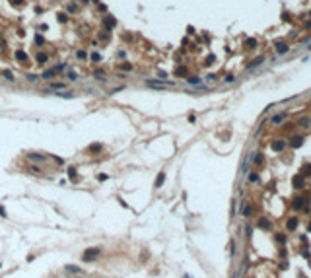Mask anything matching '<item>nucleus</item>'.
Wrapping results in <instances>:
<instances>
[{
    "mask_svg": "<svg viewBox=\"0 0 311 278\" xmlns=\"http://www.w3.org/2000/svg\"><path fill=\"white\" fill-rule=\"evenodd\" d=\"M146 86L156 89H165V88H173L175 82H165V80H146Z\"/></svg>",
    "mask_w": 311,
    "mask_h": 278,
    "instance_id": "1",
    "label": "nucleus"
},
{
    "mask_svg": "<svg viewBox=\"0 0 311 278\" xmlns=\"http://www.w3.org/2000/svg\"><path fill=\"white\" fill-rule=\"evenodd\" d=\"M99 253H101L99 249H88V251L82 255V259H84V261H93V259L99 257Z\"/></svg>",
    "mask_w": 311,
    "mask_h": 278,
    "instance_id": "2",
    "label": "nucleus"
},
{
    "mask_svg": "<svg viewBox=\"0 0 311 278\" xmlns=\"http://www.w3.org/2000/svg\"><path fill=\"white\" fill-rule=\"evenodd\" d=\"M16 60L20 62V64H27L29 62V56H27V53H23V51H16Z\"/></svg>",
    "mask_w": 311,
    "mask_h": 278,
    "instance_id": "3",
    "label": "nucleus"
},
{
    "mask_svg": "<svg viewBox=\"0 0 311 278\" xmlns=\"http://www.w3.org/2000/svg\"><path fill=\"white\" fill-rule=\"evenodd\" d=\"M298 226H300V220H298V218H288V222H286V228H288V232H294Z\"/></svg>",
    "mask_w": 311,
    "mask_h": 278,
    "instance_id": "4",
    "label": "nucleus"
},
{
    "mask_svg": "<svg viewBox=\"0 0 311 278\" xmlns=\"http://www.w3.org/2000/svg\"><path fill=\"white\" fill-rule=\"evenodd\" d=\"M274 47H276V53H278V55H286V53L290 51V47H288V45H286V43H280V41H278V43L274 45Z\"/></svg>",
    "mask_w": 311,
    "mask_h": 278,
    "instance_id": "5",
    "label": "nucleus"
},
{
    "mask_svg": "<svg viewBox=\"0 0 311 278\" xmlns=\"http://www.w3.org/2000/svg\"><path fill=\"white\" fill-rule=\"evenodd\" d=\"M292 183H294V187H296V189H303V183H305V177H303V175H296Z\"/></svg>",
    "mask_w": 311,
    "mask_h": 278,
    "instance_id": "6",
    "label": "nucleus"
},
{
    "mask_svg": "<svg viewBox=\"0 0 311 278\" xmlns=\"http://www.w3.org/2000/svg\"><path fill=\"white\" fill-rule=\"evenodd\" d=\"M55 76H56V72H55V68H53V70H45V72H41L39 78H41V80H53Z\"/></svg>",
    "mask_w": 311,
    "mask_h": 278,
    "instance_id": "7",
    "label": "nucleus"
},
{
    "mask_svg": "<svg viewBox=\"0 0 311 278\" xmlns=\"http://www.w3.org/2000/svg\"><path fill=\"white\" fill-rule=\"evenodd\" d=\"M103 23H105V27H107V29H113V27L117 25L115 18H111V16H105V18H103Z\"/></svg>",
    "mask_w": 311,
    "mask_h": 278,
    "instance_id": "8",
    "label": "nucleus"
},
{
    "mask_svg": "<svg viewBox=\"0 0 311 278\" xmlns=\"http://www.w3.org/2000/svg\"><path fill=\"white\" fill-rule=\"evenodd\" d=\"M284 148H286V142H284V140H274V142H272V150H274V152H282Z\"/></svg>",
    "mask_w": 311,
    "mask_h": 278,
    "instance_id": "9",
    "label": "nucleus"
},
{
    "mask_svg": "<svg viewBox=\"0 0 311 278\" xmlns=\"http://www.w3.org/2000/svg\"><path fill=\"white\" fill-rule=\"evenodd\" d=\"M303 202H305V199H303V197H296V199H294V202H292V206H294L296 210H301V208H303Z\"/></svg>",
    "mask_w": 311,
    "mask_h": 278,
    "instance_id": "10",
    "label": "nucleus"
},
{
    "mask_svg": "<svg viewBox=\"0 0 311 278\" xmlns=\"http://www.w3.org/2000/svg\"><path fill=\"white\" fill-rule=\"evenodd\" d=\"M27 160H31V162H41V163H43L45 160H47V156H43V154H27Z\"/></svg>",
    "mask_w": 311,
    "mask_h": 278,
    "instance_id": "11",
    "label": "nucleus"
},
{
    "mask_svg": "<svg viewBox=\"0 0 311 278\" xmlns=\"http://www.w3.org/2000/svg\"><path fill=\"white\" fill-rule=\"evenodd\" d=\"M263 62H265V56H257L251 64H247V70H253V68H257L259 64H263Z\"/></svg>",
    "mask_w": 311,
    "mask_h": 278,
    "instance_id": "12",
    "label": "nucleus"
},
{
    "mask_svg": "<svg viewBox=\"0 0 311 278\" xmlns=\"http://www.w3.org/2000/svg\"><path fill=\"white\" fill-rule=\"evenodd\" d=\"M303 144V138L301 136H292V140H290V146L292 148H300V146Z\"/></svg>",
    "mask_w": 311,
    "mask_h": 278,
    "instance_id": "13",
    "label": "nucleus"
},
{
    "mask_svg": "<svg viewBox=\"0 0 311 278\" xmlns=\"http://www.w3.org/2000/svg\"><path fill=\"white\" fill-rule=\"evenodd\" d=\"M270 226H272V224H270V220H267V218H261V220H259V228H261V230H270Z\"/></svg>",
    "mask_w": 311,
    "mask_h": 278,
    "instance_id": "14",
    "label": "nucleus"
},
{
    "mask_svg": "<svg viewBox=\"0 0 311 278\" xmlns=\"http://www.w3.org/2000/svg\"><path fill=\"white\" fill-rule=\"evenodd\" d=\"M284 119H286V113H278V115H274L272 117V124H278V122H284Z\"/></svg>",
    "mask_w": 311,
    "mask_h": 278,
    "instance_id": "15",
    "label": "nucleus"
},
{
    "mask_svg": "<svg viewBox=\"0 0 311 278\" xmlns=\"http://www.w3.org/2000/svg\"><path fill=\"white\" fill-rule=\"evenodd\" d=\"M47 58H49V56L45 55V53H37V56H35V60H37V64H39V66L47 62Z\"/></svg>",
    "mask_w": 311,
    "mask_h": 278,
    "instance_id": "16",
    "label": "nucleus"
},
{
    "mask_svg": "<svg viewBox=\"0 0 311 278\" xmlns=\"http://www.w3.org/2000/svg\"><path fill=\"white\" fill-rule=\"evenodd\" d=\"M163 181H165V173L161 171V173H159V175L156 177V189H159V187L163 185Z\"/></svg>",
    "mask_w": 311,
    "mask_h": 278,
    "instance_id": "17",
    "label": "nucleus"
},
{
    "mask_svg": "<svg viewBox=\"0 0 311 278\" xmlns=\"http://www.w3.org/2000/svg\"><path fill=\"white\" fill-rule=\"evenodd\" d=\"M187 82H189L191 86H200V84H202V80H200L199 76H189V78H187Z\"/></svg>",
    "mask_w": 311,
    "mask_h": 278,
    "instance_id": "18",
    "label": "nucleus"
},
{
    "mask_svg": "<svg viewBox=\"0 0 311 278\" xmlns=\"http://www.w3.org/2000/svg\"><path fill=\"white\" fill-rule=\"evenodd\" d=\"M103 150V144H93V146H89L88 148V152H91V154H97V152H101Z\"/></svg>",
    "mask_w": 311,
    "mask_h": 278,
    "instance_id": "19",
    "label": "nucleus"
},
{
    "mask_svg": "<svg viewBox=\"0 0 311 278\" xmlns=\"http://www.w3.org/2000/svg\"><path fill=\"white\" fill-rule=\"evenodd\" d=\"M298 124H300V126H309L311 119L309 117H301V119H298Z\"/></svg>",
    "mask_w": 311,
    "mask_h": 278,
    "instance_id": "20",
    "label": "nucleus"
},
{
    "mask_svg": "<svg viewBox=\"0 0 311 278\" xmlns=\"http://www.w3.org/2000/svg\"><path fill=\"white\" fill-rule=\"evenodd\" d=\"M66 88V86H64V84H62V82H51V89H64Z\"/></svg>",
    "mask_w": 311,
    "mask_h": 278,
    "instance_id": "21",
    "label": "nucleus"
},
{
    "mask_svg": "<svg viewBox=\"0 0 311 278\" xmlns=\"http://www.w3.org/2000/svg\"><path fill=\"white\" fill-rule=\"evenodd\" d=\"M93 76H95V80H103L105 82V70H95Z\"/></svg>",
    "mask_w": 311,
    "mask_h": 278,
    "instance_id": "22",
    "label": "nucleus"
},
{
    "mask_svg": "<svg viewBox=\"0 0 311 278\" xmlns=\"http://www.w3.org/2000/svg\"><path fill=\"white\" fill-rule=\"evenodd\" d=\"M58 97H64V99H70V97H74V91H60V93H56Z\"/></svg>",
    "mask_w": 311,
    "mask_h": 278,
    "instance_id": "23",
    "label": "nucleus"
},
{
    "mask_svg": "<svg viewBox=\"0 0 311 278\" xmlns=\"http://www.w3.org/2000/svg\"><path fill=\"white\" fill-rule=\"evenodd\" d=\"M253 162H255L257 165H261V163H263V162H265V158H263V154H253Z\"/></svg>",
    "mask_w": 311,
    "mask_h": 278,
    "instance_id": "24",
    "label": "nucleus"
},
{
    "mask_svg": "<svg viewBox=\"0 0 311 278\" xmlns=\"http://www.w3.org/2000/svg\"><path fill=\"white\" fill-rule=\"evenodd\" d=\"M66 78L72 80V82H76V80H78V74L74 72V70H68V72H66Z\"/></svg>",
    "mask_w": 311,
    "mask_h": 278,
    "instance_id": "25",
    "label": "nucleus"
},
{
    "mask_svg": "<svg viewBox=\"0 0 311 278\" xmlns=\"http://www.w3.org/2000/svg\"><path fill=\"white\" fill-rule=\"evenodd\" d=\"M2 76L6 80H10V82H14V74H12L10 70H2Z\"/></svg>",
    "mask_w": 311,
    "mask_h": 278,
    "instance_id": "26",
    "label": "nucleus"
},
{
    "mask_svg": "<svg viewBox=\"0 0 311 278\" xmlns=\"http://www.w3.org/2000/svg\"><path fill=\"white\" fill-rule=\"evenodd\" d=\"M241 212H243V216L247 218V216H251V212H253V208H251V206H247V204H243V210H241Z\"/></svg>",
    "mask_w": 311,
    "mask_h": 278,
    "instance_id": "27",
    "label": "nucleus"
},
{
    "mask_svg": "<svg viewBox=\"0 0 311 278\" xmlns=\"http://www.w3.org/2000/svg\"><path fill=\"white\" fill-rule=\"evenodd\" d=\"M245 45H247V49H255V47H257V41H255V39H247V41H245Z\"/></svg>",
    "mask_w": 311,
    "mask_h": 278,
    "instance_id": "28",
    "label": "nucleus"
},
{
    "mask_svg": "<svg viewBox=\"0 0 311 278\" xmlns=\"http://www.w3.org/2000/svg\"><path fill=\"white\" fill-rule=\"evenodd\" d=\"M76 56L80 58V60H86V58H88V53H86V51H78Z\"/></svg>",
    "mask_w": 311,
    "mask_h": 278,
    "instance_id": "29",
    "label": "nucleus"
},
{
    "mask_svg": "<svg viewBox=\"0 0 311 278\" xmlns=\"http://www.w3.org/2000/svg\"><path fill=\"white\" fill-rule=\"evenodd\" d=\"M301 171H303V173H301L303 177H307V175H311V165H303V169H301Z\"/></svg>",
    "mask_w": 311,
    "mask_h": 278,
    "instance_id": "30",
    "label": "nucleus"
},
{
    "mask_svg": "<svg viewBox=\"0 0 311 278\" xmlns=\"http://www.w3.org/2000/svg\"><path fill=\"white\" fill-rule=\"evenodd\" d=\"M89 56H91V60H93V62H99V60H101V55H99V53H91Z\"/></svg>",
    "mask_w": 311,
    "mask_h": 278,
    "instance_id": "31",
    "label": "nucleus"
},
{
    "mask_svg": "<svg viewBox=\"0 0 311 278\" xmlns=\"http://www.w3.org/2000/svg\"><path fill=\"white\" fill-rule=\"evenodd\" d=\"M119 68H121V70H126V72H128V70H132V64H128V62H122V64H121Z\"/></svg>",
    "mask_w": 311,
    "mask_h": 278,
    "instance_id": "32",
    "label": "nucleus"
},
{
    "mask_svg": "<svg viewBox=\"0 0 311 278\" xmlns=\"http://www.w3.org/2000/svg\"><path fill=\"white\" fill-rule=\"evenodd\" d=\"M224 82H226V84H232V82H235V76H233V74H228V76L224 78Z\"/></svg>",
    "mask_w": 311,
    "mask_h": 278,
    "instance_id": "33",
    "label": "nucleus"
},
{
    "mask_svg": "<svg viewBox=\"0 0 311 278\" xmlns=\"http://www.w3.org/2000/svg\"><path fill=\"white\" fill-rule=\"evenodd\" d=\"M58 22H60V23H66L68 22V16H66V14H58Z\"/></svg>",
    "mask_w": 311,
    "mask_h": 278,
    "instance_id": "34",
    "label": "nucleus"
},
{
    "mask_svg": "<svg viewBox=\"0 0 311 278\" xmlns=\"http://www.w3.org/2000/svg\"><path fill=\"white\" fill-rule=\"evenodd\" d=\"M185 74H187V68H185V66H179L177 68V76H185Z\"/></svg>",
    "mask_w": 311,
    "mask_h": 278,
    "instance_id": "35",
    "label": "nucleus"
},
{
    "mask_svg": "<svg viewBox=\"0 0 311 278\" xmlns=\"http://www.w3.org/2000/svg\"><path fill=\"white\" fill-rule=\"evenodd\" d=\"M68 177H70V179L76 177V169H74V167H68Z\"/></svg>",
    "mask_w": 311,
    "mask_h": 278,
    "instance_id": "36",
    "label": "nucleus"
},
{
    "mask_svg": "<svg viewBox=\"0 0 311 278\" xmlns=\"http://www.w3.org/2000/svg\"><path fill=\"white\" fill-rule=\"evenodd\" d=\"M25 78H27V82H37V78H39V76H35V74H27Z\"/></svg>",
    "mask_w": 311,
    "mask_h": 278,
    "instance_id": "37",
    "label": "nucleus"
},
{
    "mask_svg": "<svg viewBox=\"0 0 311 278\" xmlns=\"http://www.w3.org/2000/svg\"><path fill=\"white\" fill-rule=\"evenodd\" d=\"M68 12H72V14L78 12V6H76V4H68Z\"/></svg>",
    "mask_w": 311,
    "mask_h": 278,
    "instance_id": "38",
    "label": "nucleus"
},
{
    "mask_svg": "<svg viewBox=\"0 0 311 278\" xmlns=\"http://www.w3.org/2000/svg\"><path fill=\"white\" fill-rule=\"evenodd\" d=\"M66 270H68V272H82V270L76 268V267H66Z\"/></svg>",
    "mask_w": 311,
    "mask_h": 278,
    "instance_id": "39",
    "label": "nucleus"
},
{
    "mask_svg": "<svg viewBox=\"0 0 311 278\" xmlns=\"http://www.w3.org/2000/svg\"><path fill=\"white\" fill-rule=\"evenodd\" d=\"M35 43H37V45H43V37H41V35H35Z\"/></svg>",
    "mask_w": 311,
    "mask_h": 278,
    "instance_id": "40",
    "label": "nucleus"
},
{
    "mask_svg": "<svg viewBox=\"0 0 311 278\" xmlns=\"http://www.w3.org/2000/svg\"><path fill=\"white\" fill-rule=\"evenodd\" d=\"M212 62H214V56L210 55V56H208V58H206V62H204V64H206V66H210Z\"/></svg>",
    "mask_w": 311,
    "mask_h": 278,
    "instance_id": "41",
    "label": "nucleus"
},
{
    "mask_svg": "<svg viewBox=\"0 0 311 278\" xmlns=\"http://www.w3.org/2000/svg\"><path fill=\"white\" fill-rule=\"evenodd\" d=\"M64 68H66V64H58V66L55 68V72H62V70H64Z\"/></svg>",
    "mask_w": 311,
    "mask_h": 278,
    "instance_id": "42",
    "label": "nucleus"
},
{
    "mask_svg": "<svg viewBox=\"0 0 311 278\" xmlns=\"http://www.w3.org/2000/svg\"><path fill=\"white\" fill-rule=\"evenodd\" d=\"M206 80H208L210 84H214V82H216V76H214V74H210V76H206Z\"/></svg>",
    "mask_w": 311,
    "mask_h": 278,
    "instance_id": "43",
    "label": "nucleus"
},
{
    "mask_svg": "<svg viewBox=\"0 0 311 278\" xmlns=\"http://www.w3.org/2000/svg\"><path fill=\"white\" fill-rule=\"evenodd\" d=\"M53 160H55V162H56V163H58V165H62V163H64V160H62V158H56V156H55V158H53Z\"/></svg>",
    "mask_w": 311,
    "mask_h": 278,
    "instance_id": "44",
    "label": "nucleus"
},
{
    "mask_svg": "<svg viewBox=\"0 0 311 278\" xmlns=\"http://www.w3.org/2000/svg\"><path fill=\"white\" fill-rule=\"evenodd\" d=\"M276 241H280V243H284V241H286V237H284V235H280V234H278V235H276Z\"/></svg>",
    "mask_w": 311,
    "mask_h": 278,
    "instance_id": "45",
    "label": "nucleus"
},
{
    "mask_svg": "<svg viewBox=\"0 0 311 278\" xmlns=\"http://www.w3.org/2000/svg\"><path fill=\"white\" fill-rule=\"evenodd\" d=\"M99 37H101V41H109V33H101Z\"/></svg>",
    "mask_w": 311,
    "mask_h": 278,
    "instance_id": "46",
    "label": "nucleus"
},
{
    "mask_svg": "<svg viewBox=\"0 0 311 278\" xmlns=\"http://www.w3.org/2000/svg\"><path fill=\"white\" fill-rule=\"evenodd\" d=\"M29 169H31V173H41V171H39V167H37V165H31V167H29Z\"/></svg>",
    "mask_w": 311,
    "mask_h": 278,
    "instance_id": "47",
    "label": "nucleus"
},
{
    "mask_svg": "<svg viewBox=\"0 0 311 278\" xmlns=\"http://www.w3.org/2000/svg\"><path fill=\"white\" fill-rule=\"evenodd\" d=\"M257 179H259V177H257V175H255V173H251V175H249V181H253V183H255V181H257Z\"/></svg>",
    "mask_w": 311,
    "mask_h": 278,
    "instance_id": "48",
    "label": "nucleus"
},
{
    "mask_svg": "<svg viewBox=\"0 0 311 278\" xmlns=\"http://www.w3.org/2000/svg\"><path fill=\"white\" fill-rule=\"evenodd\" d=\"M12 4H14V6H22L23 2H22V0H12Z\"/></svg>",
    "mask_w": 311,
    "mask_h": 278,
    "instance_id": "49",
    "label": "nucleus"
},
{
    "mask_svg": "<svg viewBox=\"0 0 311 278\" xmlns=\"http://www.w3.org/2000/svg\"><path fill=\"white\" fill-rule=\"evenodd\" d=\"M0 214H2V216H6V212H4V208H2V206H0Z\"/></svg>",
    "mask_w": 311,
    "mask_h": 278,
    "instance_id": "50",
    "label": "nucleus"
},
{
    "mask_svg": "<svg viewBox=\"0 0 311 278\" xmlns=\"http://www.w3.org/2000/svg\"><path fill=\"white\" fill-rule=\"evenodd\" d=\"M307 230H309V232H311V222H309V226H307Z\"/></svg>",
    "mask_w": 311,
    "mask_h": 278,
    "instance_id": "51",
    "label": "nucleus"
},
{
    "mask_svg": "<svg viewBox=\"0 0 311 278\" xmlns=\"http://www.w3.org/2000/svg\"><path fill=\"white\" fill-rule=\"evenodd\" d=\"M185 278H191V276H187V274H185Z\"/></svg>",
    "mask_w": 311,
    "mask_h": 278,
    "instance_id": "52",
    "label": "nucleus"
},
{
    "mask_svg": "<svg viewBox=\"0 0 311 278\" xmlns=\"http://www.w3.org/2000/svg\"><path fill=\"white\" fill-rule=\"evenodd\" d=\"M309 49H311V45H309Z\"/></svg>",
    "mask_w": 311,
    "mask_h": 278,
    "instance_id": "53",
    "label": "nucleus"
}]
</instances>
